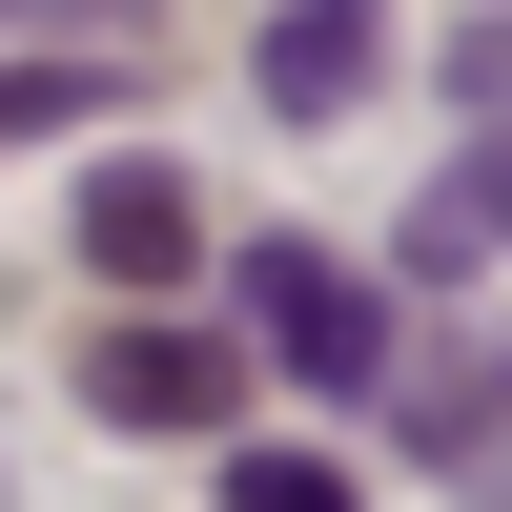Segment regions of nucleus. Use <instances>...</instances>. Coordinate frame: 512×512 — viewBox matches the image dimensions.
Returning <instances> with one entry per match:
<instances>
[{"label":"nucleus","mask_w":512,"mask_h":512,"mask_svg":"<svg viewBox=\"0 0 512 512\" xmlns=\"http://www.w3.org/2000/svg\"><path fill=\"white\" fill-rule=\"evenodd\" d=\"M226 308H246V349L287 369V390H328V410H390V349H410V308L349 267V246H308V226H267L226 267Z\"/></svg>","instance_id":"obj_1"},{"label":"nucleus","mask_w":512,"mask_h":512,"mask_svg":"<svg viewBox=\"0 0 512 512\" xmlns=\"http://www.w3.org/2000/svg\"><path fill=\"white\" fill-rule=\"evenodd\" d=\"M390 431L431 451L451 492H492L512 472V349H492V328H410V349H390Z\"/></svg>","instance_id":"obj_2"},{"label":"nucleus","mask_w":512,"mask_h":512,"mask_svg":"<svg viewBox=\"0 0 512 512\" xmlns=\"http://www.w3.org/2000/svg\"><path fill=\"white\" fill-rule=\"evenodd\" d=\"M246 328H103L82 349V410H123V431H226V390H246Z\"/></svg>","instance_id":"obj_3"},{"label":"nucleus","mask_w":512,"mask_h":512,"mask_svg":"<svg viewBox=\"0 0 512 512\" xmlns=\"http://www.w3.org/2000/svg\"><path fill=\"white\" fill-rule=\"evenodd\" d=\"M246 82H267V123H349L369 82H390V21H369V0H287V21L246 41Z\"/></svg>","instance_id":"obj_4"},{"label":"nucleus","mask_w":512,"mask_h":512,"mask_svg":"<svg viewBox=\"0 0 512 512\" xmlns=\"http://www.w3.org/2000/svg\"><path fill=\"white\" fill-rule=\"evenodd\" d=\"M185 246H205V205L164 185V164H103V185H82V267H103V287H164Z\"/></svg>","instance_id":"obj_5"},{"label":"nucleus","mask_w":512,"mask_h":512,"mask_svg":"<svg viewBox=\"0 0 512 512\" xmlns=\"http://www.w3.org/2000/svg\"><path fill=\"white\" fill-rule=\"evenodd\" d=\"M103 41H62V62H0V164H21V144H62V123H103Z\"/></svg>","instance_id":"obj_6"},{"label":"nucleus","mask_w":512,"mask_h":512,"mask_svg":"<svg viewBox=\"0 0 512 512\" xmlns=\"http://www.w3.org/2000/svg\"><path fill=\"white\" fill-rule=\"evenodd\" d=\"M226 512H369L328 451H226Z\"/></svg>","instance_id":"obj_7"}]
</instances>
